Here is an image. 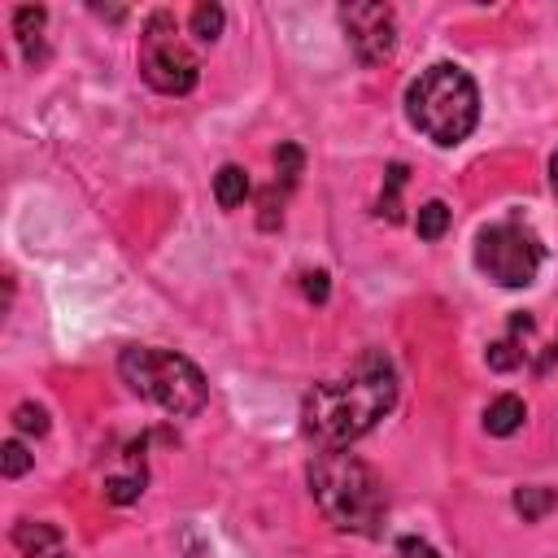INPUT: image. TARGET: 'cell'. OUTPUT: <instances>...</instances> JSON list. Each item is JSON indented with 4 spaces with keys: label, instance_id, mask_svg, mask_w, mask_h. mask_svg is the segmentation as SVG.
Listing matches in <instances>:
<instances>
[{
    "label": "cell",
    "instance_id": "cell-1",
    "mask_svg": "<svg viewBox=\"0 0 558 558\" xmlns=\"http://www.w3.org/2000/svg\"><path fill=\"white\" fill-rule=\"evenodd\" d=\"M397 401V371L384 353H362L344 379H323L301 401V427L323 449H349Z\"/></svg>",
    "mask_w": 558,
    "mask_h": 558
},
{
    "label": "cell",
    "instance_id": "cell-2",
    "mask_svg": "<svg viewBox=\"0 0 558 558\" xmlns=\"http://www.w3.org/2000/svg\"><path fill=\"white\" fill-rule=\"evenodd\" d=\"M310 493H314L318 510L340 532L375 536L379 523H384V510H388V497H384L379 475L362 458H353L344 449H323L310 462Z\"/></svg>",
    "mask_w": 558,
    "mask_h": 558
},
{
    "label": "cell",
    "instance_id": "cell-3",
    "mask_svg": "<svg viewBox=\"0 0 558 558\" xmlns=\"http://www.w3.org/2000/svg\"><path fill=\"white\" fill-rule=\"evenodd\" d=\"M405 113L432 144L453 148L480 122V87L462 65L436 61L405 87Z\"/></svg>",
    "mask_w": 558,
    "mask_h": 558
},
{
    "label": "cell",
    "instance_id": "cell-4",
    "mask_svg": "<svg viewBox=\"0 0 558 558\" xmlns=\"http://www.w3.org/2000/svg\"><path fill=\"white\" fill-rule=\"evenodd\" d=\"M118 375L135 397H144V401H153V405H161L166 414H179V418L201 414L205 401H209V384H205L201 366L192 357L174 353V349L131 344L118 357Z\"/></svg>",
    "mask_w": 558,
    "mask_h": 558
},
{
    "label": "cell",
    "instance_id": "cell-5",
    "mask_svg": "<svg viewBox=\"0 0 558 558\" xmlns=\"http://www.w3.org/2000/svg\"><path fill=\"white\" fill-rule=\"evenodd\" d=\"M140 74L161 96H187L201 78V65L192 48L179 39V26L170 13H153L140 31Z\"/></svg>",
    "mask_w": 558,
    "mask_h": 558
},
{
    "label": "cell",
    "instance_id": "cell-6",
    "mask_svg": "<svg viewBox=\"0 0 558 558\" xmlns=\"http://www.w3.org/2000/svg\"><path fill=\"white\" fill-rule=\"evenodd\" d=\"M541 240L532 227L506 218V222H488L480 235H475V266L501 283V288H527L541 270Z\"/></svg>",
    "mask_w": 558,
    "mask_h": 558
},
{
    "label": "cell",
    "instance_id": "cell-7",
    "mask_svg": "<svg viewBox=\"0 0 558 558\" xmlns=\"http://www.w3.org/2000/svg\"><path fill=\"white\" fill-rule=\"evenodd\" d=\"M340 22H344V35H349V48L362 65H379L392 57L397 48V17L388 4H344L340 9Z\"/></svg>",
    "mask_w": 558,
    "mask_h": 558
},
{
    "label": "cell",
    "instance_id": "cell-8",
    "mask_svg": "<svg viewBox=\"0 0 558 558\" xmlns=\"http://www.w3.org/2000/svg\"><path fill=\"white\" fill-rule=\"evenodd\" d=\"M523 418H527V405H523L514 392H501V397H493L488 410H484V432H488V436H514V432L523 427Z\"/></svg>",
    "mask_w": 558,
    "mask_h": 558
},
{
    "label": "cell",
    "instance_id": "cell-9",
    "mask_svg": "<svg viewBox=\"0 0 558 558\" xmlns=\"http://www.w3.org/2000/svg\"><path fill=\"white\" fill-rule=\"evenodd\" d=\"M13 545H17L26 558H39V554H48V549L61 545V532L48 527V523H31V519H22V523L13 527Z\"/></svg>",
    "mask_w": 558,
    "mask_h": 558
},
{
    "label": "cell",
    "instance_id": "cell-10",
    "mask_svg": "<svg viewBox=\"0 0 558 558\" xmlns=\"http://www.w3.org/2000/svg\"><path fill=\"white\" fill-rule=\"evenodd\" d=\"M244 196H248V174L240 166H222L214 174V201L222 209H235V205H244Z\"/></svg>",
    "mask_w": 558,
    "mask_h": 558
},
{
    "label": "cell",
    "instance_id": "cell-11",
    "mask_svg": "<svg viewBox=\"0 0 558 558\" xmlns=\"http://www.w3.org/2000/svg\"><path fill=\"white\" fill-rule=\"evenodd\" d=\"M44 22H48V13L44 9H17V17H13V26H17V44H22V52H26V61H35L39 57V35H44Z\"/></svg>",
    "mask_w": 558,
    "mask_h": 558
},
{
    "label": "cell",
    "instance_id": "cell-12",
    "mask_svg": "<svg viewBox=\"0 0 558 558\" xmlns=\"http://www.w3.org/2000/svg\"><path fill=\"white\" fill-rule=\"evenodd\" d=\"M554 506H558V497H554V488H545V484H527V488L514 493V510H519L523 519H545Z\"/></svg>",
    "mask_w": 558,
    "mask_h": 558
},
{
    "label": "cell",
    "instance_id": "cell-13",
    "mask_svg": "<svg viewBox=\"0 0 558 558\" xmlns=\"http://www.w3.org/2000/svg\"><path fill=\"white\" fill-rule=\"evenodd\" d=\"M414 231H418V240H440V235L449 231V205H445V201H427V205H418Z\"/></svg>",
    "mask_w": 558,
    "mask_h": 558
},
{
    "label": "cell",
    "instance_id": "cell-14",
    "mask_svg": "<svg viewBox=\"0 0 558 558\" xmlns=\"http://www.w3.org/2000/svg\"><path fill=\"white\" fill-rule=\"evenodd\" d=\"M192 31H196V39H218L222 35V9L218 4H196L192 9Z\"/></svg>",
    "mask_w": 558,
    "mask_h": 558
},
{
    "label": "cell",
    "instance_id": "cell-15",
    "mask_svg": "<svg viewBox=\"0 0 558 558\" xmlns=\"http://www.w3.org/2000/svg\"><path fill=\"white\" fill-rule=\"evenodd\" d=\"M401 183H405V166L397 161V166H388V187H384V196H379V214H384L388 222H397V218H401V205H397Z\"/></svg>",
    "mask_w": 558,
    "mask_h": 558
},
{
    "label": "cell",
    "instance_id": "cell-16",
    "mask_svg": "<svg viewBox=\"0 0 558 558\" xmlns=\"http://www.w3.org/2000/svg\"><path fill=\"white\" fill-rule=\"evenodd\" d=\"M140 493H144V475H113V480L105 484V497H109V501H118V506L135 501Z\"/></svg>",
    "mask_w": 558,
    "mask_h": 558
},
{
    "label": "cell",
    "instance_id": "cell-17",
    "mask_svg": "<svg viewBox=\"0 0 558 558\" xmlns=\"http://www.w3.org/2000/svg\"><path fill=\"white\" fill-rule=\"evenodd\" d=\"M31 462H35V458H31V453H26V449H22L17 440H9V445L0 449V471H4L9 480H17V475H26V471H31Z\"/></svg>",
    "mask_w": 558,
    "mask_h": 558
},
{
    "label": "cell",
    "instance_id": "cell-18",
    "mask_svg": "<svg viewBox=\"0 0 558 558\" xmlns=\"http://www.w3.org/2000/svg\"><path fill=\"white\" fill-rule=\"evenodd\" d=\"M13 423H17V432H35V436H44V432H48V410L26 401V405L13 410Z\"/></svg>",
    "mask_w": 558,
    "mask_h": 558
},
{
    "label": "cell",
    "instance_id": "cell-19",
    "mask_svg": "<svg viewBox=\"0 0 558 558\" xmlns=\"http://www.w3.org/2000/svg\"><path fill=\"white\" fill-rule=\"evenodd\" d=\"M275 166H279L283 183H296V174H301V148H296V144H283V148L275 153Z\"/></svg>",
    "mask_w": 558,
    "mask_h": 558
},
{
    "label": "cell",
    "instance_id": "cell-20",
    "mask_svg": "<svg viewBox=\"0 0 558 558\" xmlns=\"http://www.w3.org/2000/svg\"><path fill=\"white\" fill-rule=\"evenodd\" d=\"M392 558H440V554L427 541H418V536H401L397 549H392Z\"/></svg>",
    "mask_w": 558,
    "mask_h": 558
},
{
    "label": "cell",
    "instance_id": "cell-21",
    "mask_svg": "<svg viewBox=\"0 0 558 558\" xmlns=\"http://www.w3.org/2000/svg\"><path fill=\"white\" fill-rule=\"evenodd\" d=\"M514 362H519V353H510V340L488 344V366H493V371H510Z\"/></svg>",
    "mask_w": 558,
    "mask_h": 558
},
{
    "label": "cell",
    "instance_id": "cell-22",
    "mask_svg": "<svg viewBox=\"0 0 558 558\" xmlns=\"http://www.w3.org/2000/svg\"><path fill=\"white\" fill-rule=\"evenodd\" d=\"M305 279V296L310 301H327V275L323 270H310V275H301Z\"/></svg>",
    "mask_w": 558,
    "mask_h": 558
},
{
    "label": "cell",
    "instance_id": "cell-23",
    "mask_svg": "<svg viewBox=\"0 0 558 558\" xmlns=\"http://www.w3.org/2000/svg\"><path fill=\"white\" fill-rule=\"evenodd\" d=\"M549 183H554V192H558V153L549 157Z\"/></svg>",
    "mask_w": 558,
    "mask_h": 558
},
{
    "label": "cell",
    "instance_id": "cell-24",
    "mask_svg": "<svg viewBox=\"0 0 558 558\" xmlns=\"http://www.w3.org/2000/svg\"><path fill=\"white\" fill-rule=\"evenodd\" d=\"M39 558H70V554H65V549L57 545V549H48V554H39Z\"/></svg>",
    "mask_w": 558,
    "mask_h": 558
}]
</instances>
